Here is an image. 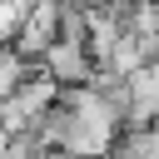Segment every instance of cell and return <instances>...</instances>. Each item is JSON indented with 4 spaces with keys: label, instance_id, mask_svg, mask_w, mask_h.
Returning a JSON list of instances; mask_svg holds the SVG:
<instances>
[{
    "label": "cell",
    "instance_id": "obj_2",
    "mask_svg": "<svg viewBox=\"0 0 159 159\" xmlns=\"http://www.w3.org/2000/svg\"><path fill=\"white\" fill-rule=\"evenodd\" d=\"M65 0H30V15H25V30H20V40H15V50L30 60V65H40L45 55H50V45L65 35Z\"/></svg>",
    "mask_w": 159,
    "mask_h": 159
},
{
    "label": "cell",
    "instance_id": "obj_1",
    "mask_svg": "<svg viewBox=\"0 0 159 159\" xmlns=\"http://www.w3.org/2000/svg\"><path fill=\"white\" fill-rule=\"evenodd\" d=\"M40 70H45L60 89H84V84L99 80V65H94V55H89V45H84L80 35H60V40L50 45V55L40 60Z\"/></svg>",
    "mask_w": 159,
    "mask_h": 159
},
{
    "label": "cell",
    "instance_id": "obj_4",
    "mask_svg": "<svg viewBox=\"0 0 159 159\" xmlns=\"http://www.w3.org/2000/svg\"><path fill=\"white\" fill-rule=\"evenodd\" d=\"M10 149H15V134H10V129H5V124H0V159H5V154H10Z\"/></svg>",
    "mask_w": 159,
    "mask_h": 159
},
{
    "label": "cell",
    "instance_id": "obj_3",
    "mask_svg": "<svg viewBox=\"0 0 159 159\" xmlns=\"http://www.w3.org/2000/svg\"><path fill=\"white\" fill-rule=\"evenodd\" d=\"M25 15H30V0H0V45H15L20 40Z\"/></svg>",
    "mask_w": 159,
    "mask_h": 159
}]
</instances>
